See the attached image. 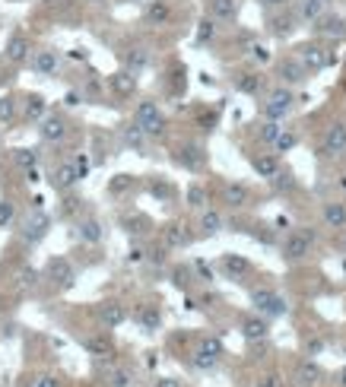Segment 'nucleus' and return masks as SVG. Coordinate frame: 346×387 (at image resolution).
<instances>
[{"label": "nucleus", "mask_w": 346, "mask_h": 387, "mask_svg": "<svg viewBox=\"0 0 346 387\" xmlns=\"http://www.w3.org/2000/svg\"><path fill=\"white\" fill-rule=\"evenodd\" d=\"M295 58L305 64V70L309 74H321V70L331 67V51H327V45H321V42H305V45L295 48Z\"/></svg>", "instance_id": "423d86ee"}, {"label": "nucleus", "mask_w": 346, "mask_h": 387, "mask_svg": "<svg viewBox=\"0 0 346 387\" xmlns=\"http://www.w3.org/2000/svg\"><path fill=\"white\" fill-rule=\"evenodd\" d=\"M130 187H134V175H114L112 184H108V191H112V194H124V191H130Z\"/></svg>", "instance_id": "de8ad7c7"}, {"label": "nucleus", "mask_w": 346, "mask_h": 387, "mask_svg": "<svg viewBox=\"0 0 346 387\" xmlns=\"http://www.w3.org/2000/svg\"><path fill=\"white\" fill-rule=\"evenodd\" d=\"M305 350H309V356H318V352L324 350V343L321 340H309V346H305Z\"/></svg>", "instance_id": "13d9d810"}, {"label": "nucleus", "mask_w": 346, "mask_h": 387, "mask_svg": "<svg viewBox=\"0 0 346 387\" xmlns=\"http://www.w3.org/2000/svg\"><path fill=\"white\" fill-rule=\"evenodd\" d=\"M140 3H150V0H140Z\"/></svg>", "instance_id": "e2e57ef3"}, {"label": "nucleus", "mask_w": 346, "mask_h": 387, "mask_svg": "<svg viewBox=\"0 0 346 387\" xmlns=\"http://www.w3.org/2000/svg\"><path fill=\"white\" fill-rule=\"evenodd\" d=\"M311 248H315V232L299 225V229H289L286 239L279 241V257L286 264H302L311 254Z\"/></svg>", "instance_id": "f257e3e1"}, {"label": "nucleus", "mask_w": 346, "mask_h": 387, "mask_svg": "<svg viewBox=\"0 0 346 387\" xmlns=\"http://www.w3.org/2000/svg\"><path fill=\"white\" fill-rule=\"evenodd\" d=\"M45 114H48V102L38 96V92H32V96L23 98V118L26 121H35V124H38Z\"/></svg>", "instance_id": "c9c22d12"}, {"label": "nucleus", "mask_w": 346, "mask_h": 387, "mask_svg": "<svg viewBox=\"0 0 346 387\" xmlns=\"http://www.w3.org/2000/svg\"><path fill=\"white\" fill-rule=\"evenodd\" d=\"M321 223L327 229H346V203L343 200H327L321 207Z\"/></svg>", "instance_id": "c85d7f7f"}, {"label": "nucleus", "mask_w": 346, "mask_h": 387, "mask_svg": "<svg viewBox=\"0 0 346 387\" xmlns=\"http://www.w3.org/2000/svg\"><path fill=\"white\" fill-rule=\"evenodd\" d=\"M277 76H279V86H289V89H295V86H302V83H309V70H305V64H302L295 54H289V58H279L277 60Z\"/></svg>", "instance_id": "1a4fd4ad"}, {"label": "nucleus", "mask_w": 346, "mask_h": 387, "mask_svg": "<svg viewBox=\"0 0 346 387\" xmlns=\"http://www.w3.org/2000/svg\"><path fill=\"white\" fill-rule=\"evenodd\" d=\"M118 137L121 143L130 149V153H137V156H146V146H150V137L144 134V127L137 124V121H124V124L118 127Z\"/></svg>", "instance_id": "4468645a"}, {"label": "nucleus", "mask_w": 346, "mask_h": 387, "mask_svg": "<svg viewBox=\"0 0 346 387\" xmlns=\"http://www.w3.org/2000/svg\"><path fill=\"white\" fill-rule=\"evenodd\" d=\"M191 280H194V276H191L188 267H175V270H172V283L178 286V289H188Z\"/></svg>", "instance_id": "09e8293b"}, {"label": "nucleus", "mask_w": 346, "mask_h": 387, "mask_svg": "<svg viewBox=\"0 0 346 387\" xmlns=\"http://www.w3.org/2000/svg\"><path fill=\"white\" fill-rule=\"evenodd\" d=\"M263 86V76L257 74V70H248V74H241L239 80H235V89L245 92V96H257Z\"/></svg>", "instance_id": "4c0bfd02"}, {"label": "nucleus", "mask_w": 346, "mask_h": 387, "mask_svg": "<svg viewBox=\"0 0 346 387\" xmlns=\"http://www.w3.org/2000/svg\"><path fill=\"white\" fill-rule=\"evenodd\" d=\"M321 378H324L321 365H318L315 359H302L299 368H295V381H299L302 387H318L321 384Z\"/></svg>", "instance_id": "7c9ffc66"}, {"label": "nucleus", "mask_w": 346, "mask_h": 387, "mask_svg": "<svg viewBox=\"0 0 346 387\" xmlns=\"http://www.w3.org/2000/svg\"><path fill=\"white\" fill-rule=\"evenodd\" d=\"M223 203H226L229 209H245L251 203V187L241 184V181H229V184L223 187Z\"/></svg>", "instance_id": "cd10ccee"}, {"label": "nucleus", "mask_w": 346, "mask_h": 387, "mask_svg": "<svg viewBox=\"0 0 346 387\" xmlns=\"http://www.w3.org/2000/svg\"><path fill=\"white\" fill-rule=\"evenodd\" d=\"M137 324H140L144 334H156L162 327V308L156 302H140L137 305Z\"/></svg>", "instance_id": "5701e85b"}, {"label": "nucleus", "mask_w": 346, "mask_h": 387, "mask_svg": "<svg viewBox=\"0 0 346 387\" xmlns=\"http://www.w3.org/2000/svg\"><path fill=\"white\" fill-rule=\"evenodd\" d=\"M19 280H23V286H29V289H32V286H35V280H38V276H35V270H23V273H19Z\"/></svg>", "instance_id": "6e6d98bb"}, {"label": "nucleus", "mask_w": 346, "mask_h": 387, "mask_svg": "<svg viewBox=\"0 0 346 387\" xmlns=\"http://www.w3.org/2000/svg\"><path fill=\"white\" fill-rule=\"evenodd\" d=\"M121 229L128 232L130 239H140L150 232V219L146 216H121Z\"/></svg>", "instance_id": "a19ab883"}, {"label": "nucleus", "mask_w": 346, "mask_h": 387, "mask_svg": "<svg viewBox=\"0 0 346 387\" xmlns=\"http://www.w3.org/2000/svg\"><path fill=\"white\" fill-rule=\"evenodd\" d=\"M223 356H226V350H223L219 336H203L200 346H197V352H194V359H191V365L200 368V372H213Z\"/></svg>", "instance_id": "0eeeda50"}, {"label": "nucleus", "mask_w": 346, "mask_h": 387, "mask_svg": "<svg viewBox=\"0 0 346 387\" xmlns=\"http://www.w3.org/2000/svg\"><path fill=\"white\" fill-rule=\"evenodd\" d=\"M184 203H188V209H207L210 207V191H207V184H200V181H191L188 191H184Z\"/></svg>", "instance_id": "2f4dec72"}, {"label": "nucleus", "mask_w": 346, "mask_h": 387, "mask_svg": "<svg viewBox=\"0 0 346 387\" xmlns=\"http://www.w3.org/2000/svg\"><path fill=\"white\" fill-rule=\"evenodd\" d=\"M175 165H181V169H188V171H203L207 169V146L197 140H188V143H181L178 149H175Z\"/></svg>", "instance_id": "6e6552de"}, {"label": "nucleus", "mask_w": 346, "mask_h": 387, "mask_svg": "<svg viewBox=\"0 0 346 387\" xmlns=\"http://www.w3.org/2000/svg\"><path fill=\"white\" fill-rule=\"evenodd\" d=\"M279 134H283V121L261 118V124H257V140H261V143H267V146H273Z\"/></svg>", "instance_id": "e433bc0d"}, {"label": "nucleus", "mask_w": 346, "mask_h": 387, "mask_svg": "<svg viewBox=\"0 0 346 387\" xmlns=\"http://www.w3.org/2000/svg\"><path fill=\"white\" fill-rule=\"evenodd\" d=\"M150 48H144V45H134V48H128L124 51V67L128 70H134V74H144L146 67H150Z\"/></svg>", "instance_id": "72a5a7b5"}, {"label": "nucleus", "mask_w": 346, "mask_h": 387, "mask_svg": "<svg viewBox=\"0 0 346 387\" xmlns=\"http://www.w3.org/2000/svg\"><path fill=\"white\" fill-rule=\"evenodd\" d=\"M251 58L263 64V60H270V54H267V48H263V45H251Z\"/></svg>", "instance_id": "5fc2aeb1"}, {"label": "nucleus", "mask_w": 346, "mask_h": 387, "mask_svg": "<svg viewBox=\"0 0 346 387\" xmlns=\"http://www.w3.org/2000/svg\"><path fill=\"white\" fill-rule=\"evenodd\" d=\"M254 387H279V375H267V378H261Z\"/></svg>", "instance_id": "4d7b16f0"}, {"label": "nucleus", "mask_w": 346, "mask_h": 387, "mask_svg": "<svg viewBox=\"0 0 346 387\" xmlns=\"http://www.w3.org/2000/svg\"><path fill=\"white\" fill-rule=\"evenodd\" d=\"M248 162H251L257 178H263V181H273L279 171H283V162H279L277 153H251Z\"/></svg>", "instance_id": "a211bd4d"}, {"label": "nucleus", "mask_w": 346, "mask_h": 387, "mask_svg": "<svg viewBox=\"0 0 346 387\" xmlns=\"http://www.w3.org/2000/svg\"><path fill=\"white\" fill-rule=\"evenodd\" d=\"M48 232H51V216L42 209V203H32V209L23 216V223H19V239L26 245H38Z\"/></svg>", "instance_id": "39448f33"}, {"label": "nucleus", "mask_w": 346, "mask_h": 387, "mask_svg": "<svg viewBox=\"0 0 346 387\" xmlns=\"http://www.w3.org/2000/svg\"><path fill=\"white\" fill-rule=\"evenodd\" d=\"M29 51H32V45H29V38L26 35H10V42H7V48H3V54H7V60L10 64H29Z\"/></svg>", "instance_id": "c756f323"}, {"label": "nucleus", "mask_w": 346, "mask_h": 387, "mask_svg": "<svg viewBox=\"0 0 346 387\" xmlns=\"http://www.w3.org/2000/svg\"><path fill=\"white\" fill-rule=\"evenodd\" d=\"M48 280H51L58 289H73L76 267L67 261V257H51V261H48Z\"/></svg>", "instance_id": "dca6fc26"}, {"label": "nucleus", "mask_w": 346, "mask_h": 387, "mask_svg": "<svg viewBox=\"0 0 346 387\" xmlns=\"http://www.w3.org/2000/svg\"><path fill=\"white\" fill-rule=\"evenodd\" d=\"M156 387H181V381H175V378H159Z\"/></svg>", "instance_id": "bf43d9fd"}, {"label": "nucleus", "mask_w": 346, "mask_h": 387, "mask_svg": "<svg viewBox=\"0 0 346 387\" xmlns=\"http://www.w3.org/2000/svg\"><path fill=\"white\" fill-rule=\"evenodd\" d=\"M108 86H112V92L118 98H130V96H137V74L134 70H114L112 76H108Z\"/></svg>", "instance_id": "a878e982"}, {"label": "nucleus", "mask_w": 346, "mask_h": 387, "mask_svg": "<svg viewBox=\"0 0 346 387\" xmlns=\"http://www.w3.org/2000/svg\"><path fill=\"white\" fill-rule=\"evenodd\" d=\"M38 137H42L45 143H64L70 137L67 118H60V114H45V118L38 121Z\"/></svg>", "instance_id": "2eb2a0df"}, {"label": "nucleus", "mask_w": 346, "mask_h": 387, "mask_svg": "<svg viewBox=\"0 0 346 387\" xmlns=\"http://www.w3.org/2000/svg\"><path fill=\"white\" fill-rule=\"evenodd\" d=\"M128 261L130 264H144V261H150V251H146L140 241H134V245H130V251H128Z\"/></svg>", "instance_id": "8fccbe9b"}, {"label": "nucleus", "mask_w": 346, "mask_h": 387, "mask_svg": "<svg viewBox=\"0 0 346 387\" xmlns=\"http://www.w3.org/2000/svg\"><path fill=\"white\" fill-rule=\"evenodd\" d=\"M80 178H86V175L80 171L76 159H64L58 169H51V178H48V181H51L54 191H70V187H73Z\"/></svg>", "instance_id": "ddd939ff"}, {"label": "nucleus", "mask_w": 346, "mask_h": 387, "mask_svg": "<svg viewBox=\"0 0 346 387\" xmlns=\"http://www.w3.org/2000/svg\"><path fill=\"white\" fill-rule=\"evenodd\" d=\"M340 248H343V254H346V232H343V239H340Z\"/></svg>", "instance_id": "680f3d73"}, {"label": "nucleus", "mask_w": 346, "mask_h": 387, "mask_svg": "<svg viewBox=\"0 0 346 387\" xmlns=\"http://www.w3.org/2000/svg\"><path fill=\"white\" fill-rule=\"evenodd\" d=\"M257 3H261V10L263 13H283V10L289 7V0H257Z\"/></svg>", "instance_id": "603ef678"}, {"label": "nucleus", "mask_w": 346, "mask_h": 387, "mask_svg": "<svg viewBox=\"0 0 346 387\" xmlns=\"http://www.w3.org/2000/svg\"><path fill=\"white\" fill-rule=\"evenodd\" d=\"M219 270L226 273V280H235V283H245L251 273H254V264L248 257H241V254H223L219 257Z\"/></svg>", "instance_id": "9b49d317"}, {"label": "nucleus", "mask_w": 346, "mask_h": 387, "mask_svg": "<svg viewBox=\"0 0 346 387\" xmlns=\"http://www.w3.org/2000/svg\"><path fill=\"white\" fill-rule=\"evenodd\" d=\"M13 216H16V207L10 200H0V229H7L10 223H13Z\"/></svg>", "instance_id": "3c124183"}, {"label": "nucleus", "mask_w": 346, "mask_h": 387, "mask_svg": "<svg viewBox=\"0 0 346 387\" xmlns=\"http://www.w3.org/2000/svg\"><path fill=\"white\" fill-rule=\"evenodd\" d=\"M295 108V92L289 86H273L261 102V114L263 118H273V121H286Z\"/></svg>", "instance_id": "20e7f679"}, {"label": "nucleus", "mask_w": 346, "mask_h": 387, "mask_svg": "<svg viewBox=\"0 0 346 387\" xmlns=\"http://www.w3.org/2000/svg\"><path fill=\"white\" fill-rule=\"evenodd\" d=\"M226 229V219H223V213L213 207L200 209V216H197V232H200V239H213V235H219V232Z\"/></svg>", "instance_id": "393cba45"}, {"label": "nucleus", "mask_w": 346, "mask_h": 387, "mask_svg": "<svg viewBox=\"0 0 346 387\" xmlns=\"http://www.w3.org/2000/svg\"><path fill=\"white\" fill-rule=\"evenodd\" d=\"M150 194H153V197H159V200H172V197H175V187L168 184L166 178H153L150 181Z\"/></svg>", "instance_id": "37998d69"}, {"label": "nucleus", "mask_w": 346, "mask_h": 387, "mask_svg": "<svg viewBox=\"0 0 346 387\" xmlns=\"http://www.w3.org/2000/svg\"><path fill=\"white\" fill-rule=\"evenodd\" d=\"M241 10V0H207V16L216 23H235Z\"/></svg>", "instance_id": "4be33fe9"}, {"label": "nucleus", "mask_w": 346, "mask_h": 387, "mask_svg": "<svg viewBox=\"0 0 346 387\" xmlns=\"http://www.w3.org/2000/svg\"><path fill=\"white\" fill-rule=\"evenodd\" d=\"M134 121L144 127V134L150 137V140H162V137H166V130H168L166 112H162V108H159L153 98H144V102H137Z\"/></svg>", "instance_id": "f03ea898"}, {"label": "nucleus", "mask_w": 346, "mask_h": 387, "mask_svg": "<svg viewBox=\"0 0 346 387\" xmlns=\"http://www.w3.org/2000/svg\"><path fill=\"white\" fill-rule=\"evenodd\" d=\"M83 346H86V350H89L96 359H108V356L114 352V343H112V336H108V334H89V336L83 340Z\"/></svg>", "instance_id": "f704fd0d"}, {"label": "nucleus", "mask_w": 346, "mask_h": 387, "mask_svg": "<svg viewBox=\"0 0 346 387\" xmlns=\"http://www.w3.org/2000/svg\"><path fill=\"white\" fill-rule=\"evenodd\" d=\"M270 187H273L277 194H293L295 187H299V181H295V175H293V171H286V169H283V171L277 175V178L270 181Z\"/></svg>", "instance_id": "79ce46f5"}, {"label": "nucleus", "mask_w": 346, "mask_h": 387, "mask_svg": "<svg viewBox=\"0 0 346 387\" xmlns=\"http://www.w3.org/2000/svg\"><path fill=\"white\" fill-rule=\"evenodd\" d=\"M32 70H35L38 76H54L58 74V67H60V51L58 48H42V51H35L32 54Z\"/></svg>", "instance_id": "412c9836"}, {"label": "nucleus", "mask_w": 346, "mask_h": 387, "mask_svg": "<svg viewBox=\"0 0 346 387\" xmlns=\"http://www.w3.org/2000/svg\"><path fill=\"white\" fill-rule=\"evenodd\" d=\"M239 330H241V336L248 343H263L267 336H270V318H263V314H245L241 318V324H239Z\"/></svg>", "instance_id": "f3484780"}, {"label": "nucleus", "mask_w": 346, "mask_h": 387, "mask_svg": "<svg viewBox=\"0 0 346 387\" xmlns=\"http://www.w3.org/2000/svg\"><path fill=\"white\" fill-rule=\"evenodd\" d=\"M216 38V19H210V16H203L200 19V29H197V42H213Z\"/></svg>", "instance_id": "c03bdc74"}, {"label": "nucleus", "mask_w": 346, "mask_h": 387, "mask_svg": "<svg viewBox=\"0 0 346 387\" xmlns=\"http://www.w3.org/2000/svg\"><path fill=\"white\" fill-rule=\"evenodd\" d=\"M251 305H254L257 314H263V318H270V320L289 314L286 295H279V292L270 289V286H254V289H251Z\"/></svg>", "instance_id": "7ed1b4c3"}, {"label": "nucleus", "mask_w": 346, "mask_h": 387, "mask_svg": "<svg viewBox=\"0 0 346 387\" xmlns=\"http://www.w3.org/2000/svg\"><path fill=\"white\" fill-rule=\"evenodd\" d=\"M324 13H331V0H295V16H299V23L315 26Z\"/></svg>", "instance_id": "6ab92c4d"}, {"label": "nucleus", "mask_w": 346, "mask_h": 387, "mask_svg": "<svg viewBox=\"0 0 346 387\" xmlns=\"http://www.w3.org/2000/svg\"><path fill=\"white\" fill-rule=\"evenodd\" d=\"M73 235L83 241V245H98V241L105 239V225L98 223L96 216H86L73 225Z\"/></svg>", "instance_id": "bb28decb"}, {"label": "nucleus", "mask_w": 346, "mask_h": 387, "mask_svg": "<svg viewBox=\"0 0 346 387\" xmlns=\"http://www.w3.org/2000/svg\"><path fill=\"white\" fill-rule=\"evenodd\" d=\"M299 130H293V127H283V134L277 137V143H273V153H277V156H283V153H293L295 146H299Z\"/></svg>", "instance_id": "58836bf2"}, {"label": "nucleus", "mask_w": 346, "mask_h": 387, "mask_svg": "<svg viewBox=\"0 0 346 387\" xmlns=\"http://www.w3.org/2000/svg\"><path fill=\"white\" fill-rule=\"evenodd\" d=\"M32 387H60V384H58L54 375H38V378L32 381Z\"/></svg>", "instance_id": "864d4df0"}, {"label": "nucleus", "mask_w": 346, "mask_h": 387, "mask_svg": "<svg viewBox=\"0 0 346 387\" xmlns=\"http://www.w3.org/2000/svg\"><path fill=\"white\" fill-rule=\"evenodd\" d=\"M108 387H130V372H124V368H114V372H108Z\"/></svg>", "instance_id": "49530a36"}, {"label": "nucleus", "mask_w": 346, "mask_h": 387, "mask_svg": "<svg viewBox=\"0 0 346 387\" xmlns=\"http://www.w3.org/2000/svg\"><path fill=\"white\" fill-rule=\"evenodd\" d=\"M159 239H162V248H168V251H184V248H191V241H194V232L184 223L172 219V223H166L159 229Z\"/></svg>", "instance_id": "9d476101"}, {"label": "nucleus", "mask_w": 346, "mask_h": 387, "mask_svg": "<svg viewBox=\"0 0 346 387\" xmlns=\"http://www.w3.org/2000/svg\"><path fill=\"white\" fill-rule=\"evenodd\" d=\"M38 159H42V153H38V149H26V146L13 149V162L19 165V169L26 171V175H29V171H35Z\"/></svg>", "instance_id": "ea45409f"}, {"label": "nucleus", "mask_w": 346, "mask_h": 387, "mask_svg": "<svg viewBox=\"0 0 346 387\" xmlns=\"http://www.w3.org/2000/svg\"><path fill=\"white\" fill-rule=\"evenodd\" d=\"M337 387H346V365L337 372Z\"/></svg>", "instance_id": "052dcab7"}, {"label": "nucleus", "mask_w": 346, "mask_h": 387, "mask_svg": "<svg viewBox=\"0 0 346 387\" xmlns=\"http://www.w3.org/2000/svg\"><path fill=\"white\" fill-rule=\"evenodd\" d=\"M98 320H102L105 330H114L128 320V308L121 305V302H114V298H105V302L98 305Z\"/></svg>", "instance_id": "b1692460"}, {"label": "nucleus", "mask_w": 346, "mask_h": 387, "mask_svg": "<svg viewBox=\"0 0 346 387\" xmlns=\"http://www.w3.org/2000/svg\"><path fill=\"white\" fill-rule=\"evenodd\" d=\"M16 118V98L13 96H3L0 98V124H10Z\"/></svg>", "instance_id": "a18cd8bd"}, {"label": "nucleus", "mask_w": 346, "mask_h": 387, "mask_svg": "<svg viewBox=\"0 0 346 387\" xmlns=\"http://www.w3.org/2000/svg\"><path fill=\"white\" fill-rule=\"evenodd\" d=\"M146 23L168 26L172 23V3H168V0H150V3H146Z\"/></svg>", "instance_id": "473e14b6"}, {"label": "nucleus", "mask_w": 346, "mask_h": 387, "mask_svg": "<svg viewBox=\"0 0 346 387\" xmlns=\"http://www.w3.org/2000/svg\"><path fill=\"white\" fill-rule=\"evenodd\" d=\"M315 35L340 42V38H346V19H343V16H337V13H324L321 19L315 23Z\"/></svg>", "instance_id": "aec40b11"}, {"label": "nucleus", "mask_w": 346, "mask_h": 387, "mask_svg": "<svg viewBox=\"0 0 346 387\" xmlns=\"http://www.w3.org/2000/svg\"><path fill=\"white\" fill-rule=\"evenodd\" d=\"M346 153V121L327 124L321 137V156H343Z\"/></svg>", "instance_id": "f8f14e48"}]
</instances>
